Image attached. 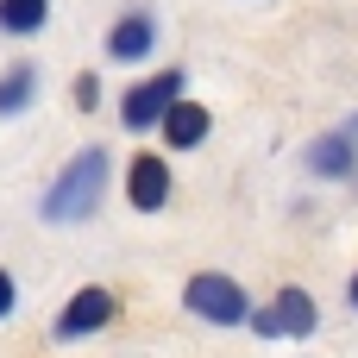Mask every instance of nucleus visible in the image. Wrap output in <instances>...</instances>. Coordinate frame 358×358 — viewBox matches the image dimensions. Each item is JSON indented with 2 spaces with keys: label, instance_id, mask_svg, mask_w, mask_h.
<instances>
[{
  "label": "nucleus",
  "instance_id": "obj_1",
  "mask_svg": "<svg viewBox=\"0 0 358 358\" xmlns=\"http://www.w3.org/2000/svg\"><path fill=\"white\" fill-rule=\"evenodd\" d=\"M101 189H107V151L88 145V151H76V157L57 170V182L44 189L38 214H44L50 227H76V220H88V214L101 208Z\"/></svg>",
  "mask_w": 358,
  "mask_h": 358
},
{
  "label": "nucleus",
  "instance_id": "obj_2",
  "mask_svg": "<svg viewBox=\"0 0 358 358\" xmlns=\"http://www.w3.org/2000/svg\"><path fill=\"white\" fill-rule=\"evenodd\" d=\"M182 308L195 315V321H208V327H245L258 308H252V296L227 277V271H195L189 283H182Z\"/></svg>",
  "mask_w": 358,
  "mask_h": 358
},
{
  "label": "nucleus",
  "instance_id": "obj_3",
  "mask_svg": "<svg viewBox=\"0 0 358 358\" xmlns=\"http://www.w3.org/2000/svg\"><path fill=\"white\" fill-rule=\"evenodd\" d=\"M176 101H182V69H157V76H145L138 88H126L120 126H126V132H164V120L176 113Z\"/></svg>",
  "mask_w": 358,
  "mask_h": 358
},
{
  "label": "nucleus",
  "instance_id": "obj_4",
  "mask_svg": "<svg viewBox=\"0 0 358 358\" xmlns=\"http://www.w3.org/2000/svg\"><path fill=\"white\" fill-rule=\"evenodd\" d=\"M107 321H113V289L88 283V289H76V296H69V308L57 315V346H69V340H88V334H101Z\"/></svg>",
  "mask_w": 358,
  "mask_h": 358
},
{
  "label": "nucleus",
  "instance_id": "obj_5",
  "mask_svg": "<svg viewBox=\"0 0 358 358\" xmlns=\"http://www.w3.org/2000/svg\"><path fill=\"white\" fill-rule=\"evenodd\" d=\"M126 201H132L138 214H157V208L170 201V164H164L157 151H138V157L126 164Z\"/></svg>",
  "mask_w": 358,
  "mask_h": 358
},
{
  "label": "nucleus",
  "instance_id": "obj_6",
  "mask_svg": "<svg viewBox=\"0 0 358 358\" xmlns=\"http://www.w3.org/2000/svg\"><path fill=\"white\" fill-rule=\"evenodd\" d=\"M151 44H157V19L151 13H120L113 31H107V57L113 63H145Z\"/></svg>",
  "mask_w": 358,
  "mask_h": 358
},
{
  "label": "nucleus",
  "instance_id": "obj_7",
  "mask_svg": "<svg viewBox=\"0 0 358 358\" xmlns=\"http://www.w3.org/2000/svg\"><path fill=\"white\" fill-rule=\"evenodd\" d=\"M302 164L315 170V176H327V182H346L358 170V145L346 138V132H327V138H315L308 151H302Z\"/></svg>",
  "mask_w": 358,
  "mask_h": 358
},
{
  "label": "nucleus",
  "instance_id": "obj_8",
  "mask_svg": "<svg viewBox=\"0 0 358 358\" xmlns=\"http://www.w3.org/2000/svg\"><path fill=\"white\" fill-rule=\"evenodd\" d=\"M208 132H214V113L201 101H176V113L164 120V145L170 151H195V145H208Z\"/></svg>",
  "mask_w": 358,
  "mask_h": 358
},
{
  "label": "nucleus",
  "instance_id": "obj_9",
  "mask_svg": "<svg viewBox=\"0 0 358 358\" xmlns=\"http://www.w3.org/2000/svg\"><path fill=\"white\" fill-rule=\"evenodd\" d=\"M277 327H283V340H308L315 327H321V308H315V296L308 289H277Z\"/></svg>",
  "mask_w": 358,
  "mask_h": 358
},
{
  "label": "nucleus",
  "instance_id": "obj_10",
  "mask_svg": "<svg viewBox=\"0 0 358 358\" xmlns=\"http://www.w3.org/2000/svg\"><path fill=\"white\" fill-rule=\"evenodd\" d=\"M44 19H50V0H0V31H13V38L44 31Z\"/></svg>",
  "mask_w": 358,
  "mask_h": 358
},
{
  "label": "nucleus",
  "instance_id": "obj_11",
  "mask_svg": "<svg viewBox=\"0 0 358 358\" xmlns=\"http://www.w3.org/2000/svg\"><path fill=\"white\" fill-rule=\"evenodd\" d=\"M31 82H38V69H31V63H13V69L0 76V113L31 107Z\"/></svg>",
  "mask_w": 358,
  "mask_h": 358
},
{
  "label": "nucleus",
  "instance_id": "obj_12",
  "mask_svg": "<svg viewBox=\"0 0 358 358\" xmlns=\"http://www.w3.org/2000/svg\"><path fill=\"white\" fill-rule=\"evenodd\" d=\"M101 101V82L94 76H76V107H94Z\"/></svg>",
  "mask_w": 358,
  "mask_h": 358
},
{
  "label": "nucleus",
  "instance_id": "obj_13",
  "mask_svg": "<svg viewBox=\"0 0 358 358\" xmlns=\"http://www.w3.org/2000/svg\"><path fill=\"white\" fill-rule=\"evenodd\" d=\"M252 327H258L264 340H283V327H277V308H258V315H252Z\"/></svg>",
  "mask_w": 358,
  "mask_h": 358
},
{
  "label": "nucleus",
  "instance_id": "obj_14",
  "mask_svg": "<svg viewBox=\"0 0 358 358\" xmlns=\"http://www.w3.org/2000/svg\"><path fill=\"white\" fill-rule=\"evenodd\" d=\"M13 302H19V283H13V271H0V321L13 315Z\"/></svg>",
  "mask_w": 358,
  "mask_h": 358
},
{
  "label": "nucleus",
  "instance_id": "obj_15",
  "mask_svg": "<svg viewBox=\"0 0 358 358\" xmlns=\"http://www.w3.org/2000/svg\"><path fill=\"white\" fill-rule=\"evenodd\" d=\"M346 302H352V308H358V271H352V283H346Z\"/></svg>",
  "mask_w": 358,
  "mask_h": 358
}]
</instances>
